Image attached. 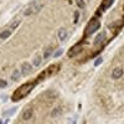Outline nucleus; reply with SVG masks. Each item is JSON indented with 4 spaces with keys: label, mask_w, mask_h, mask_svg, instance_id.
<instances>
[{
    "label": "nucleus",
    "mask_w": 124,
    "mask_h": 124,
    "mask_svg": "<svg viewBox=\"0 0 124 124\" xmlns=\"http://www.w3.org/2000/svg\"><path fill=\"white\" fill-rule=\"evenodd\" d=\"M36 86V83H27V85H24V86H21L20 87L15 93H14V96H13V101L14 102H17V101H20L24 96H26L27 93L32 89L34 87Z\"/></svg>",
    "instance_id": "f257e3e1"
},
{
    "label": "nucleus",
    "mask_w": 124,
    "mask_h": 124,
    "mask_svg": "<svg viewBox=\"0 0 124 124\" xmlns=\"http://www.w3.org/2000/svg\"><path fill=\"white\" fill-rule=\"evenodd\" d=\"M44 8V4L42 3H39V4H32L30 5L25 11H24V15L25 16H30V15H36L41 11V9Z\"/></svg>",
    "instance_id": "f03ea898"
},
{
    "label": "nucleus",
    "mask_w": 124,
    "mask_h": 124,
    "mask_svg": "<svg viewBox=\"0 0 124 124\" xmlns=\"http://www.w3.org/2000/svg\"><path fill=\"white\" fill-rule=\"evenodd\" d=\"M99 26H101L99 20H98V19H92L91 21H89V24L87 25V27H86L85 34H86V35H91V34H93L94 31H97V30L99 29Z\"/></svg>",
    "instance_id": "7ed1b4c3"
},
{
    "label": "nucleus",
    "mask_w": 124,
    "mask_h": 124,
    "mask_svg": "<svg viewBox=\"0 0 124 124\" xmlns=\"http://www.w3.org/2000/svg\"><path fill=\"white\" fill-rule=\"evenodd\" d=\"M32 114H34V109H32V107H27L26 109H24L21 118H23L24 120H29L31 117H32Z\"/></svg>",
    "instance_id": "20e7f679"
},
{
    "label": "nucleus",
    "mask_w": 124,
    "mask_h": 124,
    "mask_svg": "<svg viewBox=\"0 0 124 124\" xmlns=\"http://www.w3.org/2000/svg\"><path fill=\"white\" fill-rule=\"evenodd\" d=\"M21 75H29L31 71H32V65L29 63V62H25V63L21 65Z\"/></svg>",
    "instance_id": "39448f33"
},
{
    "label": "nucleus",
    "mask_w": 124,
    "mask_h": 124,
    "mask_svg": "<svg viewBox=\"0 0 124 124\" xmlns=\"http://www.w3.org/2000/svg\"><path fill=\"white\" fill-rule=\"evenodd\" d=\"M122 76H123V68L122 67H116L114 70L112 71V77L113 78L117 79V78H120Z\"/></svg>",
    "instance_id": "423d86ee"
},
{
    "label": "nucleus",
    "mask_w": 124,
    "mask_h": 124,
    "mask_svg": "<svg viewBox=\"0 0 124 124\" xmlns=\"http://www.w3.org/2000/svg\"><path fill=\"white\" fill-rule=\"evenodd\" d=\"M57 37H58L60 41H65V40L67 39V30H66L65 27L60 29L58 32H57Z\"/></svg>",
    "instance_id": "0eeeda50"
},
{
    "label": "nucleus",
    "mask_w": 124,
    "mask_h": 124,
    "mask_svg": "<svg viewBox=\"0 0 124 124\" xmlns=\"http://www.w3.org/2000/svg\"><path fill=\"white\" fill-rule=\"evenodd\" d=\"M81 51H82V45H76L75 47H72V48L70 50V52H68V56H70V57H72V56H75V55L79 54Z\"/></svg>",
    "instance_id": "6e6552de"
},
{
    "label": "nucleus",
    "mask_w": 124,
    "mask_h": 124,
    "mask_svg": "<svg viewBox=\"0 0 124 124\" xmlns=\"http://www.w3.org/2000/svg\"><path fill=\"white\" fill-rule=\"evenodd\" d=\"M41 63H42V57L40 55H35V57L32 58V66L39 67V66H41Z\"/></svg>",
    "instance_id": "1a4fd4ad"
},
{
    "label": "nucleus",
    "mask_w": 124,
    "mask_h": 124,
    "mask_svg": "<svg viewBox=\"0 0 124 124\" xmlns=\"http://www.w3.org/2000/svg\"><path fill=\"white\" fill-rule=\"evenodd\" d=\"M104 39H106V35H104V34H98V35L96 36V39H94V45L102 44L103 41H104Z\"/></svg>",
    "instance_id": "9d476101"
},
{
    "label": "nucleus",
    "mask_w": 124,
    "mask_h": 124,
    "mask_svg": "<svg viewBox=\"0 0 124 124\" xmlns=\"http://www.w3.org/2000/svg\"><path fill=\"white\" fill-rule=\"evenodd\" d=\"M20 77H21V71L15 70V71L13 72V75H11V81L16 82V81H19V79H20Z\"/></svg>",
    "instance_id": "9b49d317"
},
{
    "label": "nucleus",
    "mask_w": 124,
    "mask_h": 124,
    "mask_svg": "<svg viewBox=\"0 0 124 124\" xmlns=\"http://www.w3.org/2000/svg\"><path fill=\"white\" fill-rule=\"evenodd\" d=\"M52 52H54V47H52V46L47 47V48L44 51V58H45V60H46V58H48L51 55H52Z\"/></svg>",
    "instance_id": "f8f14e48"
},
{
    "label": "nucleus",
    "mask_w": 124,
    "mask_h": 124,
    "mask_svg": "<svg viewBox=\"0 0 124 124\" xmlns=\"http://www.w3.org/2000/svg\"><path fill=\"white\" fill-rule=\"evenodd\" d=\"M62 113V107H56L52 112H51V117H58Z\"/></svg>",
    "instance_id": "ddd939ff"
},
{
    "label": "nucleus",
    "mask_w": 124,
    "mask_h": 124,
    "mask_svg": "<svg viewBox=\"0 0 124 124\" xmlns=\"http://www.w3.org/2000/svg\"><path fill=\"white\" fill-rule=\"evenodd\" d=\"M10 35H11V30H5V31H1V32H0V39H1V40H5V39H8Z\"/></svg>",
    "instance_id": "4468645a"
},
{
    "label": "nucleus",
    "mask_w": 124,
    "mask_h": 124,
    "mask_svg": "<svg viewBox=\"0 0 124 124\" xmlns=\"http://www.w3.org/2000/svg\"><path fill=\"white\" fill-rule=\"evenodd\" d=\"M112 3H113V0H103V3H102V9H103V10L108 9V8L112 5Z\"/></svg>",
    "instance_id": "2eb2a0df"
},
{
    "label": "nucleus",
    "mask_w": 124,
    "mask_h": 124,
    "mask_svg": "<svg viewBox=\"0 0 124 124\" xmlns=\"http://www.w3.org/2000/svg\"><path fill=\"white\" fill-rule=\"evenodd\" d=\"M76 4L79 9H85L86 6V3H85V0H76Z\"/></svg>",
    "instance_id": "dca6fc26"
},
{
    "label": "nucleus",
    "mask_w": 124,
    "mask_h": 124,
    "mask_svg": "<svg viewBox=\"0 0 124 124\" xmlns=\"http://www.w3.org/2000/svg\"><path fill=\"white\" fill-rule=\"evenodd\" d=\"M19 24H20V21H19V20H16L15 23H13V24H11V26H10V30H14V29H16Z\"/></svg>",
    "instance_id": "f3484780"
},
{
    "label": "nucleus",
    "mask_w": 124,
    "mask_h": 124,
    "mask_svg": "<svg viewBox=\"0 0 124 124\" xmlns=\"http://www.w3.org/2000/svg\"><path fill=\"white\" fill-rule=\"evenodd\" d=\"M78 19H79V13H78V11H76V13H75V19H73L75 24H77V23H78Z\"/></svg>",
    "instance_id": "a211bd4d"
},
{
    "label": "nucleus",
    "mask_w": 124,
    "mask_h": 124,
    "mask_svg": "<svg viewBox=\"0 0 124 124\" xmlns=\"http://www.w3.org/2000/svg\"><path fill=\"white\" fill-rule=\"evenodd\" d=\"M15 112H16V108H13V109L8 110V112L5 113V114H6V116H11V113H15Z\"/></svg>",
    "instance_id": "6ab92c4d"
},
{
    "label": "nucleus",
    "mask_w": 124,
    "mask_h": 124,
    "mask_svg": "<svg viewBox=\"0 0 124 124\" xmlns=\"http://www.w3.org/2000/svg\"><path fill=\"white\" fill-rule=\"evenodd\" d=\"M6 87V81H0V88Z\"/></svg>",
    "instance_id": "aec40b11"
},
{
    "label": "nucleus",
    "mask_w": 124,
    "mask_h": 124,
    "mask_svg": "<svg viewBox=\"0 0 124 124\" xmlns=\"http://www.w3.org/2000/svg\"><path fill=\"white\" fill-rule=\"evenodd\" d=\"M61 55H62V51H61V50H60V51H57V52H56V54H55V57H60V56H61Z\"/></svg>",
    "instance_id": "412c9836"
},
{
    "label": "nucleus",
    "mask_w": 124,
    "mask_h": 124,
    "mask_svg": "<svg viewBox=\"0 0 124 124\" xmlns=\"http://www.w3.org/2000/svg\"><path fill=\"white\" fill-rule=\"evenodd\" d=\"M101 62H102V58H98V60L96 61V63H94V65H96V66H98V65L101 63Z\"/></svg>",
    "instance_id": "4be33fe9"
}]
</instances>
